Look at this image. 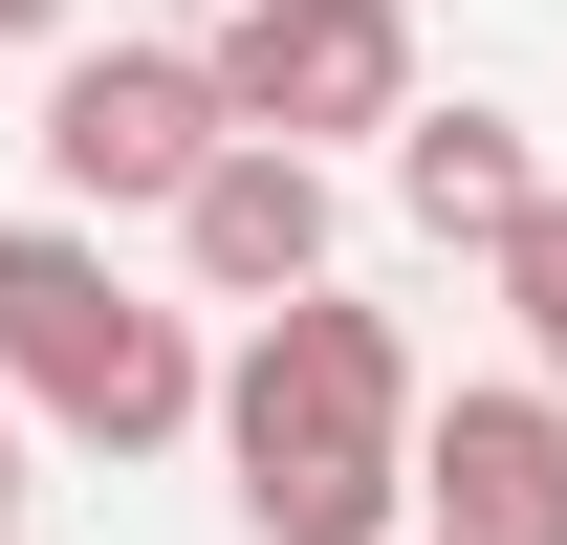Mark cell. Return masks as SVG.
Returning a JSON list of instances; mask_svg holds the SVG:
<instances>
[{
    "instance_id": "cell-8",
    "label": "cell",
    "mask_w": 567,
    "mask_h": 545,
    "mask_svg": "<svg viewBox=\"0 0 567 545\" xmlns=\"http://www.w3.org/2000/svg\"><path fill=\"white\" fill-rule=\"evenodd\" d=\"M481 284H502V328H524V393H567V175H546V218H524Z\"/></svg>"
},
{
    "instance_id": "cell-3",
    "label": "cell",
    "mask_w": 567,
    "mask_h": 545,
    "mask_svg": "<svg viewBox=\"0 0 567 545\" xmlns=\"http://www.w3.org/2000/svg\"><path fill=\"white\" fill-rule=\"evenodd\" d=\"M197 88H218L240 153H306L328 175V132H415V22L393 0H240L197 44Z\"/></svg>"
},
{
    "instance_id": "cell-2",
    "label": "cell",
    "mask_w": 567,
    "mask_h": 545,
    "mask_svg": "<svg viewBox=\"0 0 567 545\" xmlns=\"http://www.w3.org/2000/svg\"><path fill=\"white\" fill-rule=\"evenodd\" d=\"M218 349L153 306V284H110V240L87 218H0V414L22 436H87V459H153V436H197Z\"/></svg>"
},
{
    "instance_id": "cell-9",
    "label": "cell",
    "mask_w": 567,
    "mask_h": 545,
    "mask_svg": "<svg viewBox=\"0 0 567 545\" xmlns=\"http://www.w3.org/2000/svg\"><path fill=\"white\" fill-rule=\"evenodd\" d=\"M22 459H44V436H22V414H0V545H22V502H44V480H22Z\"/></svg>"
},
{
    "instance_id": "cell-7",
    "label": "cell",
    "mask_w": 567,
    "mask_h": 545,
    "mask_svg": "<svg viewBox=\"0 0 567 545\" xmlns=\"http://www.w3.org/2000/svg\"><path fill=\"white\" fill-rule=\"evenodd\" d=\"M393 218H415V240H458V263H502V240L546 218L524 110H481V88H458V110H415V132H393Z\"/></svg>"
},
{
    "instance_id": "cell-6",
    "label": "cell",
    "mask_w": 567,
    "mask_h": 545,
    "mask_svg": "<svg viewBox=\"0 0 567 545\" xmlns=\"http://www.w3.org/2000/svg\"><path fill=\"white\" fill-rule=\"evenodd\" d=\"M175 263H197L218 306H306V284H328V175H306V153H218L197 197H175Z\"/></svg>"
},
{
    "instance_id": "cell-1",
    "label": "cell",
    "mask_w": 567,
    "mask_h": 545,
    "mask_svg": "<svg viewBox=\"0 0 567 545\" xmlns=\"http://www.w3.org/2000/svg\"><path fill=\"white\" fill-rule=\"evenodd\" d=\"M197 436H218V480H240L262 545H393L415 524V328L350 306V284H306V306H262L218 349Z\"/></svg>"
},
{
    "instance_id": "cell-4",
    "label": "cell",
    "mask_w": 567,
    "mask_h": 545,
    "mask_svg": "<svg viewBox=\"0 0 567 545\" xmlns=\"http://www.w3.org/2000/svg\"><path fill=\"white\" fill-rule=\"evenodd\" d=\"M218 88L197 44H66V88H44V175H66V218H175L218 175Z\"/></svg>"
},
{
    "instance_id": "cell-10",
    "label": "cell",
    "mask_w": 567,
    "mask_h": 545,
    "mask_svg": "<svg viewBox=\"0 0 567 545\" xmlns=\"http://www.w3.org/2000/svg\"><path fill=\"white\" fill-rule=\"evenodd\" d=\"M66 22H87V0H0V44H66Z\"/></svg>"
},
{
    "instance_id": "cell-5",
    "label": "cell",
    "mask_w": 567,
    "mask_h": 545,
    "mask_svg": "<svg viewBox=\"0 0 567 545\" xmlns=\"http://www.w3.org/2000/svg\"><path fill=\"white\" fill-rule=\"evenodd\" d=\"M415 545H567V393H415Z\"/></svg>"
}]
</instances>
